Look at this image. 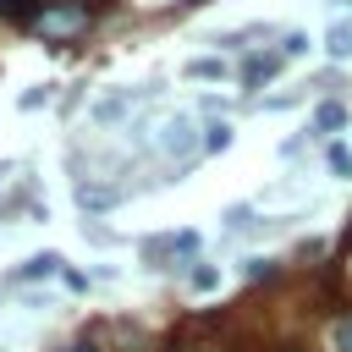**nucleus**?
Returning <instances> with one entry per match:
<instances>
[{
  "label": "nucleus",
  "instance_id": "1",
  "mask_svg": "<svg viewBox=\"0 0 352 352\" xmlns=\"http://www.w3.org/2000/svg\"><path fill=\"white\" fill-rule=\"evenodd\" d=\"M138 132H143V143H148L154 154H165V160H192V154L204 148V138H198V126H192L187 110H165L154 126H138Z\"/></svg>",
  "mask_w": 352,
  "mask_h": 352
},
{
  "label": "nucleus",
  "instance_id": "2",
  "mask_svg": "<svg viewBox=\"0 0 352 352\" xmlns=\"http://www.w3.org/2000/svg\"><path fill=\"white\" fill-rule=\"evenodd\" d=\"M88 6H77V0H55V6H38V16H33V33L44 38V44H72L77 33H88Z\"/></svg>",
  "mask_w": 352,
  "mask_h": 352
},
{
  "label": "nucleus",
  "instance_id": "3",
  "mask_svg": "<svg viewBox=\"0 0 352 352\" xmlns=\"http://www.w3.org/2000/svg\"><path fill=\"white\" fill-rule=\"evenodd\" d=\"M148 94H154V88H121V94H104V99L88 110V121H94V126H116V121H121L132 104H143Z\"/></svg>",
  "mask_w": 352,
  "mask_h": 352
},
{
  "label": "nucleus",
  "instance_id": "4",
  "mask_svg": "<svg viewBox=\"0 0 352 352\" xmlns=\"http://www.w3.org/2000/svg\"><path fill=\"white\" fill-rule=\"evenodd\" d=\"M121 198H126V187H121V182H77V209H82V214L116 209Z\"/></svg>",
  "mask_w": 352,
  "mask_h": 352
},
{
  "label": "nucleus",
  "instance_id": "5",
  "mask_svg": "<svg viewBox=\"0 0 352 352\" xmlns=\"http://www.w3.org/2000/svg\"><path fill=\"white\" fill-rule=\"evenodd\" d=\"M280 66H286V55H280V50H264V55H248V60H242V82H248V88H258V82H270V77H275Z\"/></svg>",
  "mask_w": 352,
  "mask_h": 352
},
{
  "label": "nucleus",
  "instance_id": "6",
  "mask_svg": "<svg viewBox=\"0 0 352 352\" xmlns=\"http://www.w3.org/2000/svg\"><path fill=\"white\" fill-rule=\"evenodd\" d=\"M341 126H346V104L341 99H324L314 110V121H308V132H341Z\"/></svg>",
  "mask_w": 352,
  "mask_h": 352
},
{
  "label": "nucleus",
  "instance_id": "7",
  "mask_svg": "<svg viewBox=\"0 0 352 352\" xmlns=\"http://www.w3.org/2000/svg\"><path fill=\"white\" fill-rule=\"evenodd\" d=\"M60 264H66L60 253H33V258L16 270V280H50V275H60Z\"/></svg>",
  "mask_w": 352,
  "mask_h": 352
},
{
  "label": "nucleus",
  "instance_id": "8",
  "mask_svg": "<svg viewBox=\"0 0 352 352\" xmlns=\"http://www.w3.org/2000/svg\"><path fill=\"white\" fill-rule=\"evenodd\" d=\"M324 50H330V60H346V55H352V22H346V16L324 33Z\"/></svg>",
  "mask_w": 352,
  "mask_h": 352
},
{
  "label": "nucleus",
  "instance_id": "9",
  "mask_svg": "<svg viewBox=\"0 0 352 352\" xmlns=\"http://www.w3.org/2000/svg\"><path fill=\"white\" fill-rule=\"evenodd\" d=\"M187 77L192 82H214V77H226V60L220 55H198V60H187Z\"/></svg>",
  "mask_w": 352,
  "mask_h": 352
},
{
  "label": "nucleus",
  "instance_id": "10",
  "mask_svg": "<svg viewBox=\"0 0 352 352\" xmlns=\"http://www.w3.org/2000/svg\"><path fill=\"white\" fill-rule=\"evenodd\" d=\"M231 138H236V132H231V121H214V126L204 132V148H209V154H220V148H231Z\"/></svg>",
  "mask_w": 352,
  "mask_h": 352
},
{
  "label": "nucleus",
  "instance_id": "11",
  "mask_svg": "<svg viewBox=\"0 0 352 352\" xmlns=\"http://www.w3.org/2000/svg\"><path fill=\"white\" fill-rule=\"evenodd\" d=\"M187 280H192V292H214V286H220V270H214V264H204V258H198V270H192V275H187Z\"/></svg>",
  "mask_w": 352,
  "mask_h": 352
},
{
  "label": "nucleus",
  "instance_id": "12",
  "mask_svg": "<svg viewBox=\"0 0 352 352\" xmlns=\"http://www.w3.org/2000/svg\"><path fill=\"white\" fill-rule=\"evenodd\" d=\"M220 220H226L231 231H248V226H253V204H231V209H226Z\"/></svg>",
  "mask_w": 352,
  "mask_h": 352
},
{
  "label": "nucleus",
  "instance_id": "13",
  "mask_svg": "<svg viewBox=\"0 0 352 352\" xmlns=\"http://www.w3.org/2000/svg\"><path fill=\"white\" fill-rule=\"evenodd\" d=\"M330 176H352V148L346 143H330Z\"/></svg>",
  "mask_w": 352,
  "mask_h": 352
},
{
  "label": "nucleus",
  "instance_id": "14",
  "mask_svg": "<svg viewBox=\"0 0 352 352\" xmlns=\"http://www.w3.org/2000/svg\"><path fill=\"white\" fill-rule=\"evenodd\" d=\"M330 341H336V352H352V314H341V319H336Z\"/></svg>",
  "mask_w": 352,
  "mask_h": 352
},
{
  "label": "nucleus",
  "instance_id": "15",
  "mask_svg": "<svg viewBox=\"0 0 352 352\" xmlns=\"http://www.w3.org/2000/svg\"><path fill=\"white\" fill-rule=\"evenodd\" d=\"M302 50H308V33H286V38H280V55H286V60L302 55Z\"/></svg>",
  "mask_w": 352,
  "mask_h": 352
},
{
  "label": "nucleus",
  "instance_id": "16",
  "mask_svg": "<svg viewBox=\"0 0 352 352\" xmlns=\"http://www.w3.org/2000/svg\"><path fill=\"white\" fill-rule=\"evenodd\" d=\"M275 275V258H248V280H270Z\"/></svg>",
  "mask_w": 352,
  "mask_h": 352
},
{
  "label": "nucleus",
  "instance_id": "17",
  "mask_svg": "<svg viewBox=\"0 0 352 352\" xmlns=\"http://www.w3.org/2000/svg\"><path fill=\"white\" fill-rule=\"evenodd\" d=\"M38 104H50V88H28L22 94V110H38Z\"/></svg>",
  "mask_w": 352,
  "mask_h": 352
},
{
  "label": "nucleus",
  "instance_id": "18",
  "mask_svg": "<svg viewBox=\"0 0 352 352\" xmlns=\"http://www.w3.org/2000/svg\"><path fill=\"white\" fill-rule=\"evenodd\" d=\"M72 352H104V346H99V336H82V341H72Z\"/></svg>",
  "mask_w": 352,
  "mask_h": 352
},
{
  "label": "nucleus",
  "instance_id": "19",
  "mask_svg": "<svg viewBox=\"0 0 352 352\" xmlns=\"http://www.w3.org/2000/svg\"><path fill=\"white\" fill-rule=\"evenodd\" d=\"M330 11H352V0H330Z\"/></svg>",
  "mask_w": 352,
  "mask_h": 352
},
{
  "label": "nucleus",
  "instance_id": "20",
  "mask_svg": "<svg viewBox=\"0 0 352 352\" xmlns=\"http://www.w3.org/2000/svg\"><path fill=\"white\" fill-rule=\"evenodd\" d=\"M0 11H11V6H6V0H0Z\"/></svg>",
  "mask_w": 352,
  "mask_h": 352
}]
</instances>
